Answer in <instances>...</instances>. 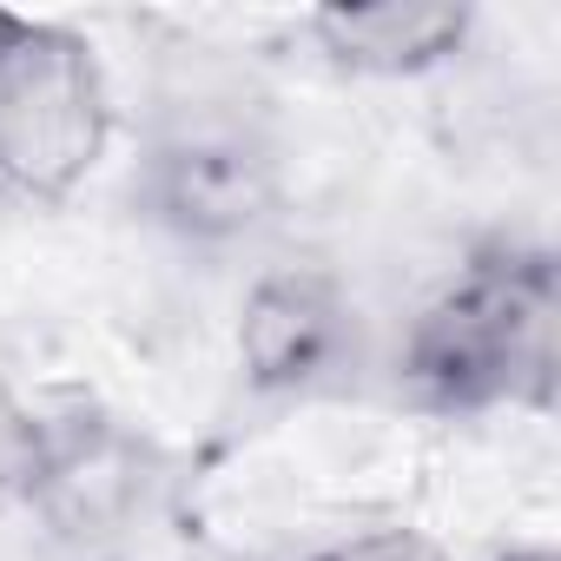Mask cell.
<instances>
[{"mask_svg":"<svg viewBox=\"0 0 561 561\" xmlns=\"http://www.w3.org/2000/svg\"><path fill=\"white\" fill-rule=\"evenodd\" d=\"M502 561H554L548 548H515V554H502Z\"/></svg>","mask_w":561,"mask_h":561,"instance_id":"9","label":"cell"},{"mask_svg":"<svg viewBox=\"0 0 561 561\" xmlns=\"http://www.w3.org/2000/svg\"><path fill=\"white\" fill-rule=\"evenodd\" d=\"M47 462V416L0 383V502H27Z\"/></svg>","mask_w":561,"mask_h":561,"instance_id":"7","label":"cell"},{"mask_svg":"<svg viewBox=\"0 0 561 561\" xmlns=\"http://www.w3.org/2000/svg\"><path fill=\"white\" fill-rule=\"evenodd\" d=\"M139 443L113 423H47V462L34 482V508L67 535H106L126 508H139Z\"/></svg>","mask_w":561,"mask_h":561,"instance_id":"6","label":"cell"},{"mask_svg":"<svg viewBox=\"0 0 561 561\" xmlns=\"http://www.w3.org/2000/svg\"><path fill=\"white\" fill-rule=\"evenodd\" d=\"M311 41L324 47L331 67L364 73V80H416L462 54L469 41V8L462 0H337L311 14Z\"/></svg>","mask_w":561,"mask_h":561,"instance_id":"5","label":"cell"},{"mask_svg":"<svg viewBox=\"0 0 561 561\" xmlns=\"http://www.w3.org/2000/svg\"><path fill=\"white\" fill-rule=\"evenodd\" d=\"M113 139L100 54L54 21L0 8V192L60 205Z\"/></svg>","mask_w":561,"mask_h":561,"instance_id":"2","label":"cell"},{"mask_svg":"<svg viewBox=\"0 0 561 561\" xmlns=\"http://www.w3.org/2000/svg\"><path fill=\"white\" fill-rule=\"evenodd\" d=\"M561 370V271L548 251H482L443 285L410 337L403 377L443 416L548 410Z\"/></svg>","mask_w":561,"mask_h":561,"instance_id":"1","label":"cell"},{"mask_svg":"<svg viewBox=\"0 0 561 561\" xmlns=\"http://www.w3.org/2000/svg\"><path fill=\"white\" fill-rule=\"evenodd\" d=\"M311 561H449V548L416 535V528H370V535H351V541H337Z\"/></svg>","mask_w":561,"mask_h":561,"instance_id":"8","label":"cell"},{"mask_svg":"<svg viewBox=\"0 0 561 561\" xmlns=\"http://www.w3.org/2000/svg\"><path fill=\"white\" fill-rule=\"evenodd\" d=\"M344 357H351V305L331 271L291 264L251 285L238 318V364L251 390L264 397L318 390Z\"/></svg>","mask_w":561,"mask_h":561,"instance_id":"4","label":"cell"},{"mask_svg":"<svg viewBox=\"0 0 561 561\" xmlns=\"http://www.w3.org/2000/svg\"><path fill=\"white\" fill-rule=\"evenodd\" d=\"M277 198H285L277 152L238 119H185V126L159 133L139 165L146 218L192 244L251 238L277 211Z\"/></svg>","mask_w":561,"mask_h":561,"instance_id":"3","label":"cell"}]
</instances>
